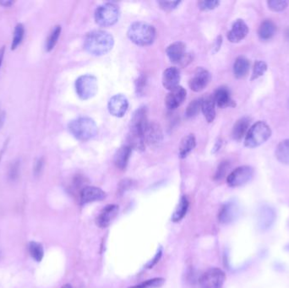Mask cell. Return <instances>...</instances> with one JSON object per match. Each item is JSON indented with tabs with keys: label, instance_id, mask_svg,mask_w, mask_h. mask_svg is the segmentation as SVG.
<instances>
[{
	"label": "cell",
	"instance_id": "obj_13",
	"mask_svg": "<svg viewBox=\"0 0 289 288\" xmlns=\"http://www.w3.org/2000/svg\"><path fill=\"white\" fill-rule=\"evenodd\" d=\"M106 193L99 188L94 186H86L80 193L81 204H88L91 202L101 201L105 199Z\"/></svg>",
	"mask_w": 289,
	"mask_h": 288
},
{
	"label": "cell",
	"instance_id": "obj_46",
	"mask_svg": "<svg viewBox=\"0 0 289 288\" xmlns=\"http://www.w3.org/2000/svg\"><path fill=\"white\" fill-rule=\"evenodd\" d=\"M2 122H3L2 116L0 115V124L2 123Z\"/></svg>",
	"mask_w": 289,
	"mask_h": 288
},
{
	"label": "cell",
	"instance_id": "obj_27",
	"mask_svg": "<svg viewBox=\"0 0 289 288\" xmlns=\"http://www.w3.org/2000/svg\"><path fill=\"white\" fill-rule=\"evenodd\" d=\"M276 32V25L272 20H267L261 23L260 25L259 31H258V35L260 39L263 41H267L272 38L274 36Z\"/></svg>",
	"mask_w": 289,
	"mask_h": 288
},
{
	"label": "cell",
	"instance_id": "obj_11",
	"mask_svg": "<svg viewBox=\"0 0 289 288\" xmlns=\"http://www.w3.org/2000/svg\"><path fill=\"white\" fill-rule=\"evenodd\" d=\"M108 111L114 117L121 118L125 115L129 108V101L122 94L113 96L108 101Z\"/></svg>",
	"mask_w": 289,
	"mask_h": 288
},
{
	"label": "cell",
	"instance_id": "obj_6",
	"mask_svg": "<svg viewBox=\"0 0 289 288\" xmlns=\"http://www.w3.org/2000/svg\"><path fill=\"white\" fill-rule=\"evenodd\" d=\"M119 9L112 3L100 5L95 12V20L102 27H111L118 22L119 19Z\"/></svg>",
	"mask_w": 289,
	"mask_h": 288
},
{
	"label": "cell",
	"instance_id": "obj_23",
	"mask_svg": "<svg viewBox=\"0 0 289 288\" xmlns=\"http://www.w3.org/2000/svg\"><path fill=\"white\" fill-rule=\"evenodd\" d=\"M250 61L247 58L244 56H239L237 58L233 65V72L236 78L241 79L243 77H245L249 72L250 69Z\"/></svg>",
	"mask_w": 289,
	"mask_h": 288
},
{
	"label": "cell",
	"instance_id": "obj_30",
	"mask_svg": "<svg viewBox=\"0 0 289 288\" xmlns=\"http://www.w3.org/2000/svg\"><path fill=\"white\" fill-rule=\"evenodd\" d=\"M28 249H29L31 256L35 260L37 261V262L42 261L43 255H44V251H43L42 244H40L39 243H37V242H30Z\"/></svg>",
	"mask_w": 289,
	"mask_h": 288
},
{
	"label": "cell",
	"instance_id": "obj_44",
	"mask_svg": "<svg viewBox=\"0 0 289 288\" xmlns=\"http://www.w3.org/2000/svg\"><path fill=\"white\" fill-rule=\"evenodd\" d=\"M5 47H2L0 48V68H1V65H2L3 59H4V56H5Z\"/></svg>",
	"mask_w": 289,
	"mask_h": 288
},
{
	"label": "cell",
	"instance_id": "obj_19",
	"mask_svg": "<svg viewBox=\"0 0 289 288\" xmlns=\"http://www.w3.org/2000/svg\"><path fill=\"white\" fill-rule=\"evenodd\" d=\"M166 52H167V57L172 63L179 64L185 57L186 46L184 42H174L171 45H169Z\"/></svg>",
	"mask_w": 289,
	"mask_h": 288
},
{
	"label": "cell",
	"instance_id": "obj_34",
	"mask_svg": "<svg viewBox=\"0 0 289 288\" xmlns=\"http://www.w3.org/2000/svg\"><path fill=\"white\" fill-rule=\"evenodd\" d=\"M267 70V64L266 62L261 61V60H258V61L255 62L254 67H253L251 81H255V80L260 78V76H262Z\"/></svg>",
	"mask_w": 289,
	"mask_h": 288
},
{
	"label": "cell",
	"instance_id": "obj_36",
	"mask_svg": "<svg viewBox=\"0 0 289 288\" xmlns=\"http://www.w3.org/2000/svg\"><path fill=\"white\" fill-rule=\"evenodd\" d=\"M268 7L270 10H272L274 12H280L284 10L288 5V1H276V0H272V1H268L267 2Z\"/></svg>",
	"mask_w": 289,
	"mask_h": 288
},
{
	"label": "cell",
	"instance_id": "obj_4",
	"mask_svg": "<svg viewBox=\"0 0 289 288\" xmlns=\"http://www.w3.org/2000/svg\"><path fill=\"white\" fill-rule=\"evenodd\" d=\"M69 130L79 141H86L96 136L98 125L91 118L81 117L69 123Z\"/></svg>",
	"mask_w": 289,
	"mask_h": 288
},
{
	"label": "cell",
	"instance_id": "obj_9",
	"mask_svg": "<svg viewBox=\"0 0 289 288\" xmlns=\"http://www.w3.org/2000/svg\"><path fill=\"white\" fill-rule=\"evenodd\" d=\"M225 273L218 268L210 269L201 276L199 284L201 288H221L225 281Z\"/></svg>",
	"mask_w": 289,
	"mask_h": 288
},
{
	"label": "cell",
	"instance_id": "obj_35",
	"mask_svg": "<svg viewBox=\"0 0 289 288\" xmlns=\"http://www.w3.org/2000/svg\"><path fill=\"white\" fill-rule=\"evenodd\" d=\"M201 101H202V99H196L189 104V106L187 107L186 112H185V114L188 118H194L199 114V112L201 109Z\"/></svg>",
	"mask_w": 289,
	"mask_h": 288
},
{
	"label": "cell",
	"instance_id": "obj_40",
	"mask_svg": "<svg viewBox=\"0 0 289 288\" xmlns=\"http://www.w3.org/2000/svg\"><path fill=\"white\" fill-rule=\"evenodd\" d=\"M131 187H132V181L124 180L119 185V190H118V191H119L121 194H124L126 190H130Z\"/></svg>",
	"mask_w": 289,
	"mask_h": 288
},
{
	"label": "cell",
	"instance_id": "obj_29",
	"mask_svg": "<svg viewBox=\"0 0 289 288\" xmlns=\"http://www.w3.org/2000/svg\"><path fill=\"white\" fill-rule=\"evenodd\" d=\"M188 208H189V201L185 196H183L174 211V214L172 216V221L174 222H180L186 215Z\"/></svg>",
	"mask_w": 289,
	"mask_h": 288
},
{
	"label": "cell",
	"instance_id": "obj_32",
	"mask_svg": "<svg viewBox=\"0 0 289 288\" xmlns=\"http://www.w3.org/2000/svg\"><path fill=\"white\" fill-rule=\"evenodd\" d=\"M25 28L22 24H18L15 27L13 37L12 44H11V50H15L16 47L22 42L24 37Z\"/></svg>",
	"mask_w": 289,
	"mask_h": 288
},
{
	"label": "cell",
	"instance_id": "obj_24",
	"mask_svg": "<svg viewBox=\"0 0 289 288\" xmlns=\"http://www.w3.org/2000/svg\"><path fill=\"white\" fill-rule=\"evenodd\" d=\"M196 145V141L194 135H188L184 137L179 145V156L181 158H187V155L195 149Z\"/></svg>",
	"mask_w": 289,
	"mask_h": 288
},
{
	"label": "cell",
	"instance_id": "obj_43",
	"mask_svg": "<svg viewBox=\"0 0 289 288\" xmlns=\"http://www.w3.org/2000/svg\"><path fill=\"white\" fill-rule=\"evenodd\" d=\"M13 4L14 2L11 0H1L0 1V5H2L4 7H10Z\"/></svg>",
	"mask_w": 289,
	"mask_h": 288
},
{
	"label": "cell",
	"instance_id": "obj_17",
	"mask_svg": "<svg viewBox=\"0 0 289 288\" xmlns=\"http://www.w3.org/2000/svg\"><path fill=\"white\" fill-rule=\"evenodd\" d=\"M249 33V28L246 25V23L243 20H237L233 23L232 29L228 32V39L229 42H239L243 39H245V37Z\"/></svg>",
	"mask_w": 289,
	"mask_h": 288
},
{
	"label": "cell",
	"instance_id": "obj_15",
	"mask_svg": "<svg viewBox=\"0 0 289 288\" xmlns=\"http://www.w3.org/2000/svg\"><path fill=\"white\" fill-rule=\"evenodd\" d=\"M238 214H239V210L236 203L228 202L227 204H223V207L221 208L218 214V219L219 222L223 224H228L233 222L237 218Z\"/></svg>",
	"mask_w": 289,
	"mask_h": 288
},
{
	"label": "cell",
	"instance_id": "obj_37",
	"mask_svg": "<svg viewBox=\"0 0 289 288\" xmlns=\"http://www.w3.org/2000/svg\"><path fill=\"white\" fill-rule=\"evenodd\" d=\"M199 7L202 10H211L216 9L220 5L219 1L209 0V1H200L198 3Z\"/></svg>",
	"mask_w": 289,
	"mask_h": 288
},
{
	"label": "cell",
	"instance_id": "obj_42",
	"mask_svg": "<svg viewBox=\"0 0 289 288\" xmlns=\"http://www.w3.org/2000/svg\"><path fill=\"white\" fill-rule=\"evenodd\" d=\"M42 165H43V163H42V160H39L37 162L36 168H35V174H38V173L41 172L42 168Z\"/></svg>",
	"mask_w": 289,
	"mask_h": 288
},
{
	"label": "cell",
	"instance_id": "obj_8",
	"mask_svg": "<svg viewBox=\"0 0 289 288\" xmlns=\"http://www.w3.org/2000/svg\"><path fill=\"white\" fill-rule=\"evenodd\" d=\"M254 176V170L250 166H242L237 168L228 175L227 178L228 185L230 187H240L246 185L252 179Z\"/></svg>",
	"mask_w": 289,
	"mask_h": 288
},
{
	"label": "cell",
	"instance_id": "obj_21",
	"mask_svg": "<svg viewBox=\"0 0 289 288\" xmlns=\"http://www.w3.org/2000/svg\"><path fill=\"white\" fill-rule=\"evenodd\" d=\"M131 151H132V148L130 147L129 145H124L117 150L115 156H114V163L117 168H119L121 170H124L126 168L130 155H131Z\"/></svg>",
	"mask_w": 289,
	"mask_h": 288
},
{
	"label": "cell",
	"instance_id": "obj_12",
	"mask_svg": "<svg viewBox=\"0 0 289 288\" xmlns=\"http://www.w3.org/2000/svg\"><path fill=\"white\" fill-rule=\"evenodd\" d=\"M211 81V74L203 68H199L189 81V86L192 91L200 92L207 87Z\"/></svg>",
	"mask_w": 289,
	"mask_h": 288
},
{
	"label": "cell",
	"instance_id": "obj_22",
	"mask_svg": "<svg viewBox=\"0 0 289 288\" xmlns=\"http://www.w3.org/2000/svg\"><path fill=\"white\" fill-rule=\"evenodd\" d=\"M216 103L214 101L213 96H207L202 99L201 101V110L203 112L204 116L208 123L213 122L216 118Z\"/></svg>",
	"mask_w": 289,
	"mask_h": 288
},
{
	"label": "cell",
	"instance_id": "obj_41",
	"mask_svg": "<svg viewBox=\"0 0 289 288\" xmlns=\"http://www.w3.org/2000/svg\"><path fill=\"white\" fill-rule=\"evenodd\" d=\"M162 249L160 248L159 250L157 251V254L155 255L154 258H153V259H152V261H150L149 263H148V265H147V268L148 269L152 268V267H153V266H154L155 265H156V264H157V262L159 261L160 258L162 257Z\"/></svg>",
	"mask_w": 289,
	"mask_h": 288
},
{
	"label": "cell",
	"instance_id": "obj_16",
	"mask_svg": "<svg viewBox=\"0 0 289 288\" xmlns=\"http://www.w3.org/2000/svg\"><path fill=\"white\" fill-rule=\"evenodd\" d=\"M186 98V91L182 87H178L170 91L165 98V104L167 109L174 110L178 109Z\"/></svg>",
	"mask_w": 289,
	"mask_h": 288
},
{
	"label": "cell",
	"instance_id": "obj_33",
	"mask_svg": "<svg viewBox=\"0 0 289 288\" xmlns=\"http://www.w3.org/2000/svg\"><path fill=\"white\" fill-rule=\"evenodd\" d=\"M165 283V279L157 277L144 281L142 283L138 284L135 286H130V288H159Z\"/></svg>",
	"mask_w": 289,
	"mask_h": 288
},
{
	"label": "cell",
	"instance_id": "obj_45",
	"mask_svg": "<svg viewBox=\"0 0 289 288\" xmlns=\"http://www.w3.org/2000/svg\"><path fill=\"white\" fill-rule=\"evenodd\" d=\"M61 288H73L69 284H66V285H64Z\"/></svg>",
	"mask_w": 289,
	"mask_h": 288
},
{
	"label": "cell",
	"instance_id": "obj_28",
	"mask_svg": "<svg viewBox=\"0 0 289 288\" xmlns=\"http://www.w3.org/2000/svg\"><path fill=\"white\" fill-rule=\"evenodd\" d=\"M276 158L282 164L289 165V140H285L277 145Z\"/></svg>",
	"mask_w": 289,
	"mask_h": 288
},
{
	"label": "cell",
	"instance_id": "obj_39",
	"mask_svg": "<svg viewBox=\"0 0 289 288\" xmlns=\"http://www.w3.org/2000/svg\"><path fill=\"white\" fill-rule=\"evenodd\" d=\"M228 167H229V164H228V162H223V163H221L220 166L218 167L216 175H215V179H222L225 176L226 173L228 171Z\"/></svg>",
	"mask_w": 289,
	"mask_h": 288
},
{
	"label": "cell",
	"instance_id": "obj_31",
	"mask_svg": "<svg viewBox=\"0 0 289 288\" xmlns=\"http://www.w3.org/2000/svg\"><path fill=\"white\" fill-rule=\"evenodd\" d=\"M60 33H61V27L60 25H57L52 31L51 34H50L49 39H47V44H46V50H47V52H50V51L54 49V47H55V45L58 42Z\"/></svg>",
	"mask_w": 289,
	"mask_h": 288
},
{
	"label": "cell",
	"instance_id": "obj_25",
	"mask_svg": "<svg viewBox=\"0 0 289 288\" xmlns=\"http://www.w3.org/2000/svg\"><path fill=\"white\" fill-rule=\"evenodd\" d=\"M250 127V119L242 118L236 122L233 128V137L236 141H240L241 139L247 134L248 128Z\"/></svg>",
	"mask_w": 289,
	"mask_h": 288
},
{
	"label": "cell",
	"instance_id": "obj_1",
	"mask_svg": "<svg viewBox=\"0 0 289 288\" xmlns=\"http://www.w3.org/2000/svg\"><path fill=\"white\" fill-rule=\"evenodd\" d=\"M149 121L147 119V109L144 107L136 110L130 121L129 145L139 151L144 150V134Z\"/></svg>",
	"mask_w": 289,
	"mask_h": 288
},
{
	"label": "cell",
	"instance_id": "obj_38",
	"mask_svg": "<svg viewBox=\"0 0 289 288\" xmlns=\"http://www.w3.org/2000/svg\"><path fill=\"white\" fill-rule=\"evenodd\" d=\"M180 3H181L180 1H161V2H158V5L162 10L170 11V10L176 9L180 5Z\"/></svg>",
	"mask_w": 289,
	"mask_h": 288
},
{
	"label": "cell",
	"instance_id": "obj_10",
	"mask_svg": "<svg viewBox=\"0 0 289 288\" xmlns=\"http://www.w3.org/2000/svg\"><path fill=\"white\" fill-rule=\"evenodd\" d=\"M144 142L151 147H157L162 144L163 140L161 126L156 122H149L144 134Z\"/></svg>",
	"mask_w": 289,
	"mask_h": 288
},
{
	"label": "cell",
	"instance_id": "obj_5",
	"mask_svg": "<svg viewBox=\"0 0 289 288\" xmlns=\"http://www.w3.org/2000/svg\"><path fill=\"white\" fill-rule=\"evenodd\" d=\"M272 136V130L265 122L259 121L253 124L245 136V145L249 148L257 147L265 143Z\"/></svg>",
	"mask_w": 289,
	"mask_h": 288
},
{
	"label": "cell",
	"instance_id": "obj_3",
	"mask_svg": "<svg viewBox=\"0 0 289 288\" xmlns=\"http://www.w3.org/2000/svg\"><path fill=\"white\" fill-rule=\"evenodd\" d=\"M128 37L138 46H149L156 38V30L152 25L144 22H135L128 30Z\"/></svg>",
	"mask_w": 289,
	"mask_h": 288
},
{
	"label": "cell",
	"instance_id": "obj_26",
	"mask_svg": "<svg viewBox=\"0 0 289 288\" xmlns=\"http://www.w3.org/2000/svg\"><path fill=\"white\" fill-rule=\"evenodd\" d=\"M276 215L275 212L272 208L265 207L260 212V217H259V224L260 227L265 229L272 226V223L275 221Z\"/></svg>",
	"mask_w": 289,
	"mask_h": 288
},
{
	"label": "cell",
	"instance_id": "obj_14",
	"mask_svg": "<svg viewBox=\"0 0 289 288\" xmlns=\"http://www.w3.org/2000/svg\"><path fill=\"white\" fill-rule=\"evenodd\" d=\"M119 207L117 204H108L101 212L96 220V223L101 228H106L118 216Z\"/></svg>",
	"mask_w": 289,
	"mask_h": 288
},
{
	"label": "cell",
	"instance_id": "obj_2",
	"mask_svg": "<svg viewBox=\"0 0 289 288\" xmlns=\"http://www.w3.org/2000/svg\"><path fill=\"white\" fill-rule=\"evenodd\" d=\"M113 44L114 40L113 36L102 30L92 31L88 33L84 43L86 51L95 56H102L108 54L113 48Z\"/></svg>",
	"mask_w": 289,
	"mask_h": 288
},
{
	"label": "cell",
	"instance_id": "obj_20",
	"mask_svg": "<svg viewBox=\"0 0 289 288\" xmlns=\"http://www.w3.org/2000/svg\"><path fill=\"white\" fill-rule=\"evenodd\" d=\"M213 98L216 106L221 109L235 106L234 101L231 98L230 92L226 87L218 88L215 92Z\"/></svg>",
	"mask_w": 289,
	"mask_h": 288
},
{
	"label": "cell",
	"instance_id": "obj_18",
	"mask_svg": "<svg viewBox=\"0 0 289 288\" xmlns=\"http://www.w3.org/2000/svg\"><path fill=\"white\" fill-rule=\"evenodd\" d=\"M180 82V73L175 67L166 69L162 74V85L168 91H173L179 87Z\"/></svg>",
	"mask_w": 289,
	"mask_h": 288
},
{
	"label": "cell",
	"instance_id": "obj_7",
	"mask_svg": "<svg viewBox=\"0 0 289 288\" xmlns=\"http://www.w3.org/2000/svg\"><path fill=\"white\" fill-rule=\"evenodd\" d=\"M98 80L91 74H85L76 80V93L82 100H88L95 96L98 92Z\"/></svg>",
	"mask_w": 289,
	"mask_h": 288
}]
</instances>
